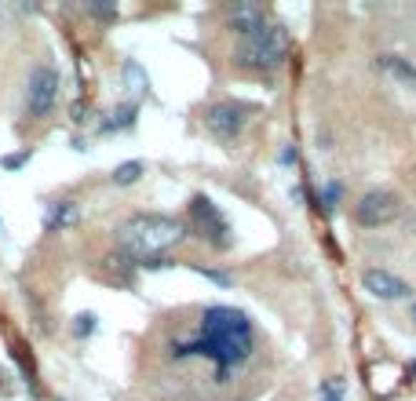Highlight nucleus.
I'll list each match as a JSON object with an SVG mask.
<instances>
[{
  "label": "nucleus",
  "instance_id": "nucleus-1",
  "mask_svg": "<svg viewBox=\"0 0 416 401\" xmlns=\"http://www.w3.org/2000/svg\"><path fill=\"white\" fill-rule=\"evenodd\" d=\"M208 358L215 376H227L230 368L248 361L252 354V321L238 306H208L201 314V332L190 343H176V358Z\"/></svg>",
  "mask_w": 416,
  "mask_h": 401
},
{
  "label": "nucleus",
  "instance_id": "nucleus-2",
  "mask_svg": "<svg viewBox=\"0 0 416 401\" xmlns=\"http://www.w3.org/2000/svg\"><path fill=\"white\" fill-rule=\"evenodd\" d=\"M183 237H186V223H179L176 215L136 212L117 226V249L124 259L143 266L150 259H165V252L176 249Z\"/></svg>",
  "mask_w": 416,
  "mask_h": 401
},
{
  "label": "nucleus",
  "instance_id": "nucleus-3",
  "mask_svg": "<svg viewBox=\"0 0 416 401\" xmlns=\"http://www.w3.org/2000/svg\"><path fill=\"white\" fill-rule=\"evenodd\" d=\"M285 58H289V29H285L281 22L255 26L252 33H245L241 44H238V63L248 66V70H260V73L278 70Z\"/></svg>",
  "mask_w": 416,
  "mask_h": 401
},
{
  "label": "nucleus",
  "instance_id": "nucleus-4",
  "mask_svg": "<svg viewBox=\"0 0 416 401\" xmlns=\"http://www.w3.org/2000/svg\"><path fill=\"white\" fill-rule=\"evenodd\" d=\"M55 99H59V73L55 66H34L29 73V88H26V113L41 120L55 110Z\"/></svg>",
  "mask_w": 416,
  "mask_h": 401
},
{
  "label": "nucleus",
  "instance_id": "nucleus-5",
  "mask_svg": "<svg viewBox=\"0 0 416 401\" xmlns=\"http://www.w3.org/2000/svg\"><path fill=\"white\" fill-rule=\"evenodd\" d=\"M398 215H402V201H398V194H391V190H369V194L358 201V208H355V223L376 230V226L395 223Z\"/></svg>",
  "mask_w": 416,
  "mask_h": 401
},
{
  "label": "nucleus",
  "instance_id": "nucleus-6",
  "mask_svg": "<svg viewBox=\"0 0 416 401\" xmlns=\"http://www.w3.org/2000/svg\"><path fill=\"white\" fill-rule=\"evenodd\" d=\"M190 219H194V230L208 244H215V249H227V244H230V226L223 223V215L212 208V201L205 194H198L194 201H190Z\"/></svg>",
  "mask_w": 416,
  "mask_h": 401
},
{
  "label": "nucleus",
  "instance_id": "nucleus-7",
  "mask_svg": "<svg viewBox=\"0 0 416 401\" xmlns=\"http://www.w3.org/2000/svg\"><path fill=\"white\" fill-rule=\"evenodd\" d=\"M205 125H208V132L219 135V139H234V135H241V128L248 125V110L238 106V103H215V106L208 110V117H205Z\"/></svg>",
  "mask_w": 416,
  "mask_h": 401
},
{
  "label": "nucleus",
  "instance_id": "nucleus-8",
  "mask_svg": "<svg viewBox=\"0 0 416 401\" xmlns=\"http://www.w3.org/2000/svg\"><path fill=\"white\" fill-rule=\"evenodd\" d=\"M362 288L372 292L376 299H409V285L402 277L387 274V270H365L362 274Z\"/></svg>",
  "mask_w": 416,
  "mask_h": 401
},
{
  "label": "nucleus",
  "instance_id": "nucleus-9",
  "mask_svg": "<svg viewBox=\"0 0 416 401\" xmlns=\"http://www.w3.org/2000/svg\"><path fill=\"white\" fill-rule=\"evenodd\" d=\"M267 22V15H263V8L260 4H252V0H245V4H234L230 8V29L234 33H252L255 26H263Z\"/></svg>",
  "mask_w": 416,
  "mask_h": 401
},
{
  "label": "nucleus",
  "instance_id": "nucleus-10",
  "mask_svg": "<svg viewBox=\"0 0 416 401\" xmlns=\"http://www.w3.org/2000/svg\"><path fill=\"white\" fill-rule=\"evenodd\" d=\"M77 215H81V208H77L73 201H55V204H48V212H44V230H48V234L66 230V226L77 223Z\"/></svg>",
  "mask_w": 416,
  "mask_h": 401
},
{
  "label": "nucleus",
  "instance_id": "nucleus-11",
  "mask_svg": "<svg viewBox=\"0 0 416 401\" xmlns=\"http://www.w3.org/2000/svg\"><path fill=\"white\" fill-rule=\"evenodd\" d=\"M380 70H387L391 77H398L402 84H409L416 91V66H409L402 55H380Z\"/></svg>",
  "mask_w": 416,
  "mask_h": 401
},
{
  "label": "nucleus",
  "instance_id": "nucleus-12",
  "mask_svg": "<svg viewBox=\"0 0 416 401\" xmlns=\"http://www.w3.org/2000/svg\"><path fill=\"white\" fill-rule=\"evenodd\" d=\"M136 113H139V106H136V103H124V106H117V110L110 113V120H103V132H121V128H132V125H136Z\"/></svg>",
  "mask_w": 416,
  "mask_h": 401
},
{
  "label": "nucleus",
  "instance_id": "nucleus-13",
  "mask_svg": "<svg viewBox=\"0 0 416 401\" xmlns=\"http://www.w3.org/2000/svg\"><path fill=\"white\" fill-rule=\"evenodd\" d=\"M110 179H113V187H132V182L143 179V161H124V165H117Z\"/></svg>",
  "mask_w": 416,
  "mask_h": 401
},
{
  "label": "nucleus",
  "instance_id": "nucleus-14",
  "mask_svg": "<svg viewBox=\"0 0 416 401\" xmlns=\"http://www.w3.org/2000/svg\"><path fill=\"white\" fill-rule=\"evenodd\" d=\"M340 197H343V182H340V179L325 182V190H322V212H325V215H333V212H336V204H340Z\"/></svg>",
  "mask_w": 416,
  "mask_h": 401
},
{
  "label": "nucleus",
  "instance_id": "nucleus-15",
  "mask_svg": "<svg viewBox=\"0 0 416 401\" xmlns=\"http://www.w3.org/2000/svg\"><path fill=\"white\" fill-rule=\"evenodd\" d=\"M194 270H198L201 277H208L212 285H219V288H230V285H234V277L223 274V270H208V266H194Z\"/></svg>",
  "mask_w": 416,
  "mask_h": 401
},
{
  "label": "nucleus",
  "instance_id": "nucleus-16",
  "mask_svg": "<svg viewBox=\"0 0 416 401\" xmlns=\"http://www.w3.org/2000/svg\"><path fill=\"white\" fill-rule=\"evenodd\" d=\"M91 332H95V314H88V311L77 314V318H73V335L84 339V335H91Z\"/></svg>",
  "mask_w": 416,
  "mask_h": 401
},
{
  "label": "nucleus",
  "instance_id": "nucleus-17",
  "mask_svg": "<svg viewBox=\"0 0 416 401\" xmlns=\"http://www.w3.org/2000/svg\"><path fill=\"white\" fill-rule=\"evenodd\" d=\"M88 11H91L95 19H113V15H117V4H88Z\"/></svg>",
  "mask_w": 416,
  "mask_h": 401
},
{
  "label": "nucleus",
  "instance_id": "nucleus-18",
  "mask_svg": "<svg viewBox=\"0 0 416 401\" xmlns=\"http://www.w3.org/2000/svg\"><path fill=\"white\" fill-rule=\"evenodd\" d=\"M322 397H325V401H343L340 387H333V383H325V387H322Z\"/></svg>",
  "mask_w": 416,
  "mask_h": 401
},
{
  "label": "nucleus",
  "instance_id": "nucleus-19",
  "mask_svg": "<svg viewBox=\"0 0 416 401\" xmlns=\"http://www.w3.org/2000/svg\"><path fill=\"white\" fill-rule=\"evenodd\" d=\"M29 161V153H15V157H4V168H22Z\"/></svg>",
  "mask_w": 416,
  "mask_h": 401
},
{
  "label": "nucleus",
  "instance_id": "nucleus-20",
  "mask_svg": "<svg viewBox=\"0 0 416 401\" xmlns=\"http://www.w3.org/2000/svg\"><path fill=\"white\" fill-rule=\"evenodd\" d=\"M409 373H412V376H416V361H412V365H409Z\"/></svg>",
  "mask_w": 416,
  "mask_h": 401
},
{
  "label": "nucleus",
  "instance_id": "nucleus-21",
  "mask_svg": "<svg viewBox=\"0 0 416 401\" xmlns=\"http://www.w3.org/2000/svg\"><path fill=\"white\" fill-rule=\"evenodd\" d=\"M412 318H416V303H412Z\"/></svg>",
  "mask_w": 416,
  "mask_h": 401
}]
</instances>
